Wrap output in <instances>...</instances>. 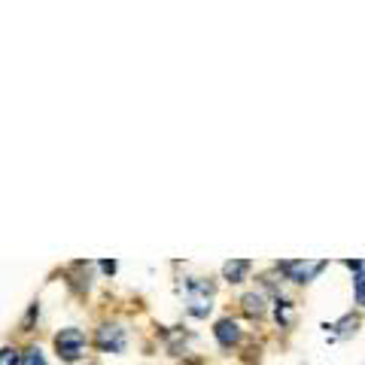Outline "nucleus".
Listing matches in <instances>:
<instances>
[{
  "mask_svg": "<svg viewBox=\"0 0 365 365\" xmlns=\"http://www.w3.org/2000/svg\"><path fill=\"white\" fill-rule=\"evenodd\" d=\"M329 262L326 259H287V262H280V271H283V277L292 280V283H311L319 271H326Z\"/></svg>",
  "mask_w": 365,
  "mask_h": 365,
  "instance_id": "f03ea898",
  "label": "nucleus"
},
{
  "mask_svg": "<svg viewBox=\"0 0 365 365\" xmlns=\"http://www.w3.org/2000/svg\"><path fill=\"white\" fill-rule=\"evenodd\" d=\"M356 326H359V317H353V314H347L341 323H335V326H326V329H335L332 332V338H347V335H353L356 332Z\"/></svg>",
  "mask_w": 365,
  "mask_h": 365,
  "instance_id": "6e6552de",
  "label": "nucleus"
},
{
  "mask_svg": "<svg viewBox=\"0 0 365 365\" xmlns=\"http://www.w3.org/2000/svg\"><path fill=\"white\" fill-rule=\"evenodd\" d=\"M274 304H277V307H274V314H277V323L289 326V323H292V302H287V299H277Z\"/></svg>",
  "mask_w": 365,
  "mask_h": 365,
  "instance_id": "1a4fd4ad",
  "label": "nucleus"
},
{
  "mask_svg": "<svg viewBox=\"0 0 365 365\" xmlns=\"http://www.w3.org/2000/svg\"><path fill=\"white\" fill-rule=\"evenodd\" d=\"M21 365H49V362H46L40 347H28L25 353H21Z\"/></svg>",
  "mask_w": 365,
  "mask_h": 365,
  "instance_id": "9d476101",
  "label": "nucleus"
},
{
  "mask_svg": "<svg viewBox=\"0 0 365 365\" xmlns=\"http://www.w3.org/2000/svg\"><path fill=\"white\" fill-rule=\"evenodd\" d=\"M186 302H189V314L204 319L213 311V283L204 277H189L186 280Z\"/></svg>",
  "mask_w": 365,
  "mask_h": 365,
  "instance_id": "f257e3e1",
  "label": "nucleus"
},
{
  "mask_svg": "<svg viewBox=\"0 0 365 365\" xmlns=\"http://www.w3.org/2000/svg\"><path fill=\"white\" fill-rule=\"evenodd\" d=\"M101 268H104L107 274H113V271H116V262H101Z\"/></svg>",
  "mask_w": 365,
  "mask_h": 365,
  "instance_id": "ddd939ff",
  "label": "nucleus"
},
{
  "mask_svg": "<svg viewBox=\"0 0 365 365\" xmlns=\"http://www.w3.org/2000/svg\"><path fill=\"white\" fill-rule=\"evenodd\" d=\"M0 365H21V353L16 347H0Z\"/></svg>",
  "mask_w": 365,
  "mask_h": 365,
  "instance_id": "9b49d317",
  "label": "nucleus"
},
{
  "mask_svg": "<svg viewBox=\"0 0 365 365\" xmlns=\"http://www.w3.org/2000/svg\"><path fill=\"white\" fill-rule=\"evenodd\" d=\"M250 268H253V262H250V259H228L222 265V277L228 283H244Z\"/></svg>",
  "mask_w": 365,
  "mask_h": 365,
  "instance_id": "423d86ee",
  "label": "nucleus"
},
{
  "mask_svg": "<svg viewBox=\"0 0 365 365\" xmlns=\"http://www.w3.org/2000/svg\"><path fill=\"white\" fill-rule=\"evenodd\" d=\"M241 304H244V311L250 317H256V319H262L268 314V302H265V295H262V292H247L241 299Z\"/></svg>",
  "mask_w": 365,
  "mask_h": 365,
  "instance_id": "0eeeda50",
  "label": "nucleus"
},
{
  "mask_svg": "<svg viewBox=\"0 0 365 365\" xmlns=\"http://www.w3.org/2000/svg\"><path fill=\"white\" fill-rule=\"evenodd\" d=\"M95 344L104 353H122L125 347H128V335H125V329L119 323H104L95 335Z\"/></svg>",
  "mask_w": 365,
  "mask_h": 365,
  "instance_id": "20e7f679",
  "label": "nucleus"
},
{
  "mask_svg": "<svg viewBox=\"0 0 365 365\" xmlns=\"http://www.w3.org/2000/svg\"><path fill=\"white\" fill-rule=\"evenodd\" d=\"M55 350H58V356L64 362H79L83 359V350H86V332L83 329H61L58 335H55Z\"/></svg>",
  "mask_w": 365,
  "mask_h": 365,
  "instance_id": "7ed1b4c3",
  "label": "nucleus"
},
{
  "mask_svg": "<svg viewBox=\"0 0 365 365\" xmlns=\"http://www.w3.org/2000/svg\"><path fill=\"white\" fill-rule=\"evenodd\" d=\"M353 287H356V304L365 302V277H362V268L353 271Z\"/></svg>",
  "mask_w": 365,
  "mask_h": 365,
  "instance_id": "f8f14e48",
  "label": "nucleus"
},
{
  "mask_svg": "<svg viewBox=\"0 0 365 365\" xmlns=\"http://www.w3.org/2000/svg\"><path fill=\"white\" fill-rule=\"evenodd\" d=\"M213 335H216V341H220L222 347H235V344H241V326H237L235 319H228V317L216 323Z\"/></svg>",
  "mask_w": 365,
  "mask_h": 365,
  "instance_id": "39448f33",
  "label": "nucleus"
}]
</instances>
